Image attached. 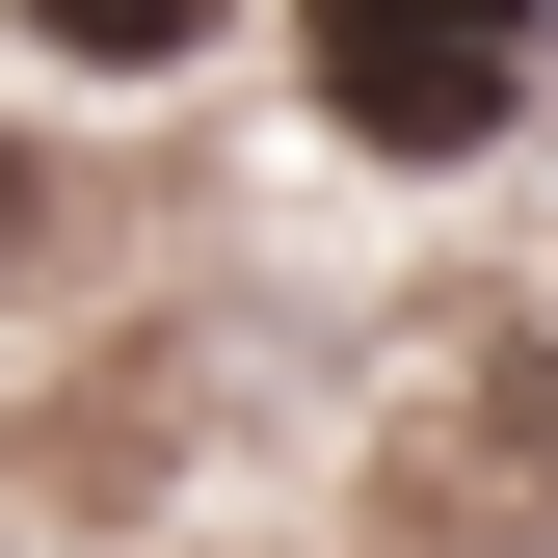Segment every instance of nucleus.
Listing matches in <instances>:
<instances>
[{"label": "nucleus", "mask_w": 558, "mask_h": 558, "mask_svg": "<svg viewBox=\"0 0 558 558\" xmlns=\"http://www.w3.org/2000/svg\"><path fill=\"white\" fill-rule=\"evenodd\" d=\"M0 240H27V160H0Z\"/></svg>", "instance_id": "nucleus-2"}, {"label": "nucleus", "mask_w": 558, "mask_h": 558, "mask_svg": "<svg viewBox=\"0 0 558 558\" xmlns=\"http://www.w3.org/2000/svg\"><path fill=\"white\" fill-rule=\"evenodd\" d=\"M293 81L373 133V160H478V133H532L558 53L532 27H452V0H345V27H293Z\"/></svg>", "instance_id": "nucleus-1"}]
</instances>
